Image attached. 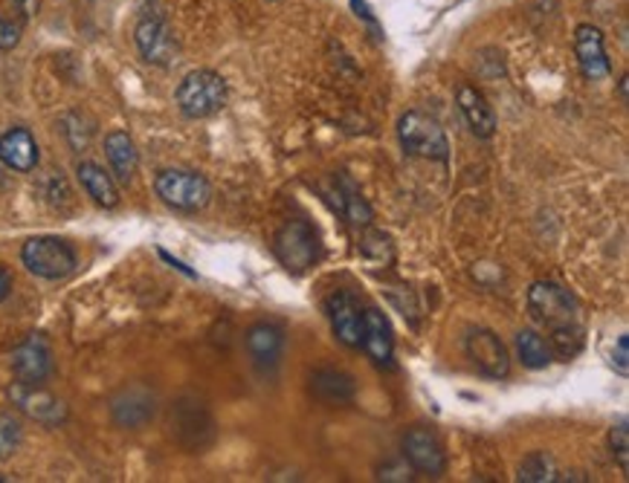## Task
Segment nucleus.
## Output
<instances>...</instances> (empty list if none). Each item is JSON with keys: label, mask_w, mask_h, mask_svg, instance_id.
<instances>
[{"label": "nucleus", "mask_w": 629, "mask_h": 483, "mask_svg": "<svg viewBox=\"0 0 629 483\" xmlns=\"http://www.w3.org/2000/svg\"><path fill=\"white\" fill-rule=\"evenodd\" d=\"M517 353H520L522 365L534 367V371L551 365L554 359L551 345L539 334H534V330H522V334L517 336Z\"/></svg>", "instance_id": "obj_22"}, {"label": "nucleus", "mask_w": 629, "mask_h": 483, "mask_svg": "<svg viewBox=\"0 0 629 483\" xmlns=\"http://www.w3.org/2000/svg\"><path fill=\"white\" fill-rule=\"evenodd\" d=\"M574 52H578L580 70H583L589 82H601V79L613 73V64H609L604 50V35H601L597 26H578V33H574Z\"/></svg>", "instance_id": "obj_12"}, {"label": "nucleus", "mask_w": 629, "mask_h": 483, "mask_svg": "<svg viewBox=\"0 0 629 483\" xmlns=\"http://www.w3.org/2000/svg\"><path fill=\"white\" fill-rule=\"evenodd\" d=\"M29 15L21 7V0H0V50H12L21 41Z\"/></svg>", "instance_id": "obj_21"}, {"label": "nucleus", "mask_w": 629, "mask_h": 483, "mask_svg": "<svg viewBox=\"0 0 629 483\" xmlns=\"http://www.w3.org/2000/svg\"><path fill=\"white\" fill-rule=\"evenodd\" d=\"M397 134H401L403 150L410 157H427L447 162L450 159V142H447L444 128L438 125V119L420 113V110H410L403 113L397 122Z\"/></svg>", "instance_id": "obj_4"}, {"label": "nucleus", "mask_w": 629, "mask_h": 483, "mask_svg": "<svg viewBox=\"0 0 629 483\" xmlns=\"http://www.w3.org/2000/svg\"><path fill=\"white\" fill-rule=\"evenodd\" d=\"M12 367L21 383L41 385L52 374V350L41 334H33L12 353Z\"/></svg>", "instance_id": "obj_11"}, {"label": "nucleus", "mask_w": 629, "mask_h": 483, "mask_svg": "<svg viewBox=\"0 0 629 483\" xmlns=\"http://www.w3.org/2000/svg\"><path fill=\"white\" fill-rule=\"evenodd\" d=\"M137 47L149 64H171L177 52V41L159 17H143L137 26Z\"/></svg>", "instance_id": "obj_13"}, {"label": "nucleus", "mask_w": 629, "mask_h": 483, "mask_svg": "<svg viewBox=\"0 0 629 483\" xmlns=\"http://www.w3.org/2000/svg\"><path fill=\"white\" fill-rule=\"evenodd\" d=\"M247 348H250L256 365H276L278 357H282V348H285V336L276 325H256L250 327L247 334Z\"/></svg>", "instance_id": "obj_20"}, {"label": "nucleus", "mask_w": 629, "mask_h": 483, "mask_svg": "<svg viewBox=\"0 0 629 483\" xmlns=\"http://www.w3.org/2000/svg\"><path fill=\"white\" fill-rule=\"evenodd\" d=\"M520 481L525 483H551L560 481L557 463L548 451H531L529 458L520 463Z\"/></svg>", "instance_id": "obj_23"}, {"label": "nucleus", "mask_w": 629, "mask_h": 483, "mask_svg": "<svg viewBox=\"0 0 629 483\" xmlns=\"http://www.w3.org/2000/svg\"><path fill=\"white\" fill-rule=\"evenodd\" d=\"M9 400L15 402L26 416H33L35 423L59 425L68 420L64 402L56 400L50 391H44L41 385L21 383V379H17V383H12V388H9Z\"/></svg>", "instance_id": "obj_8"}, {"label": "nucleus", "mask_w": 629, "mask_h": 483, "mask_svg": "<svg viewBox=\"0 0 629 483\" xmlns=\"http://www.w3.org/2000/svg\"><path fill=\"white\" fill-rule=\"evenodd\" d=\"M21 261L24 267L38 278H47V281H59V278H68L73 269H76V252L68 241L61 238H29L21 250Z\"/></svg>", "instance_id": "obj_5"}, {"label": "nucleus", "mask_w": 629, "mask_h": 483, "mask_svg": "<svg viewBox=\"0 0 629 483\" xmlns=\"http://www.w3.org/2000/svg\"><path fill=\"white\" fill-rule=\"evenodd\" d=\"M21 7H24L26 15L33 17L35 12H38V7H41V0H21Z\"/></svg>", "instance_id": "obj_29"}, {"label": "nucleus", "mask_w": 629, "mask_h": 483, "mask_svg": "<svg viewBox=\"0 0 629 483\" xmlns=\"http://www.w3.org/2000/svg\"><path fill=\"white\" fill-rule=\"evenodd\" d=\"M317 252V232L308 224H302V220H290L276 234V255L290 273H305L308 267H313Z\"/></svg>", "instance_id": "obj_6"}, {"label": "nucleus", "mask_w": 629, "mask_h": 483, "mask_svg": "<svg viewBox=\"0 0 629 483\" xmlns=\"http://www.w3.org/2000/svg\"><path fill=\"white\" fill-rule=\"evenodd\" d=\"M467 357H471L473 365L482 371L490 379H505L508 371H511V357H508V348L502 345V339L490 330H473L467 336Z\"/></svg>", "instance_id": "obj_9"}, {"label": "nucleus", "mask_w": 629, "mask_h": 483, "mask_svg": "<svg viewBox=\"0 0 629 483\" xmlns=\"http://www.w3.org/2000/svg\"><path fill=\"white\" fill-rule=\"evenodd\" d=\"M529 313L551 334V350L566 359L578 353L583 345V318L569 290L554 281H537L529 290Z\"/></svg>", "instance_id": "obj_1"}, {"label": "nucleus", "mask_w": 629, "mask_h": 483, "mask_svg": "<svg viewBox=\"0 0 629 483\" xmlns=\"http://www.w3.org/2000/svg\"><path fill=\"white\" fill-rule=\"evenodd\" d=\"M403 458L410 460L412 469H418L424 475H444L447 451L444 443L438 440L436 432H429L424 425H415L403 437Z\"/></svg>", "instance_id": "obj_7"}, {"label": "nucleus", "mask_w": 629, "mask_h": 483, "mask_svg": "<svg viewBox=\"0 0 629 483\" xmlns=\"http://www.w3.org/2000/svg\"><path fill=\"white\" fill-rule=\"evenodd\" d=\"M459 108H462L464 119H467V125H471L473 134L482 136V140L494 136L496 113L476 87H471V84H462V87H459Z\"/></svg>", "instance_id": "obj_16"}, {"label": "nucleus", "mask_w": 629, "mask_h": 483, "mask_svg": "<svg viewBox=\"0 0 629 483\" xmlns=\"http://www.w3.org/2000/svg\"><path fill=\"white\" fill-rule=\"evenodd\" d=\"M105 157H108L114 174H117L122 183H128V180L137 174L140 154H137L134 140H131L126 131H114V134L105 136Z\"/></svg>", "instance_id": "obj_18"}, {"label": "nucleus", "mask_w": 629, "mask_h": 483, "mask_svg": "<svg viewBox=\"0 0 629 483\" xmlns=\"http://www.w3.org/2000/svg\"><path fill=\"white\" fill-rule=\"evenodd\" d=\"M629 339L627 336H621V339H618V348H615V353H613V365L618 367V374L621 376H627L629 374Z\"/></svg>", "instance_id": "obj_26"}, {"label": "nucleus", "mask_w": 629, "mask_h": 483, "mask_svg": "<svg viewBox=\"0 0 629 483\" xmlns=\"http://www.w3.org/2000/svg\"><path fill=\"white\" fill-rule=\"evenodd\" d=\"M177 105L189 119H206L227 105V82L212 70H194L177 87Z\"/></svg>", "instance_id": "obj_3"}, {"label": "nucleus", "mask_w": 629, "mask_h": 483, "mask_svg": "<svg viewBox=\"0 0 629 483\" xmlns=\"http://www.w3.org/2000/svg\"><path fill=\"white\" fill-rule=\"evenodd\" d=\"M0 162L15 171H33L38 166V142L26 128H12L0 136Z\"/></svg>", "instance_id": "obj_15"}, {"label": "nucleus", "mask_w": 629, "mask_h": 483, "mask_svg": "<svg viewBox=\"0 0 629 483\" xmlns=\"http://www.w3.org/2000/svg\"><path fill=\"white\" fill-rule=\"evenodd\" d=\"M366 353H369L378 365H389L392 362V350H394V339H392V325L389 318L380 313L378 307H366L363 310V345Z\"/></svg>", "instance_id": "obj_14"}, {"label": "nucleus", "mask_w": 629, "mask_h": 483, "mask_svg": "<svg viewBox=\"0 0 629 483\" xmlns=\"http://www.w3.org/2000/svg\"><path fill=\"white\" fill-rule=\"evenodd\" d=\"M154 192L166 206L177 212H198L212 201L210 180L198 171H186V168H166L159 171L154 180Z\"/></svg>", "instance_id": "obj_2"}, {"label": "nucleus", "mask_w": 629, "mask_h": 483, "mask_svg": "<svg viewBox=\"0 0 629 483\" xmlns=\"http://www.w3.org/2000/svg\"><path fill=\"white\" fill-rule=\"evenodd\" d=\"M352 7L357 9V15L363 17V21H369L371 26H375V33L380 35V29H378V21H375V15H371V9H369V3L366 0H352Z\"/></svg>", "instance_id": "obj_27"}, {"label": "nucleus", "mask_w": 629, "mask_h": 483, "mask_svg": "<svg viewBox=\"0 0 629 483\" xmlns=\"http://www.w3.org/2000/svg\"><path fill=\"white\" fill-rule=\"evenodd\" d=\"M9 292H12V276H9L7 269L0 267V301H7Z\"/></svg>", "instance_id": "obj_28"}, {"label": "nucleus", "mask_w": 629, "mask_h": 483, "mask_svg": "<svg viewBox=\"0 0 629 483\" xmlns=\"http://www.w3.org/2000/svg\"><path fill=\"white\" fill-rule=\"evenodd\" d=\"M621 101L627 105V75L621 79Z\"/></svg>", "instance_id": "obj_30"}, {"label": "nucleus", "mask_w": 629, "mask_h": 483, "mask_svg": "<svg viewBox=\"0 0 629 483\" xmlns=\"http://www.w3.org/2000/svg\"><path fill=\"white\" fill-rule=\"evenodd\" d=\"M328 318H331V327H334L336 339L348 348H360L363 345V307L360 301L354 299L352 292H334L331 299L325 301Z\"/></svg>", "instance_id": "obj_10"}, {"label": "nucleus", "mask_w": 629, "mask_h": 483, "mask_svg": "<svg viewBox=\"0 0 629 483\" xmlns=\"http://www.w3.org/2000/svg\"><path fill=\"white\" fill-rule=\"evenodd\" d=\"M79 183L84 185V192L91 194L93 203H99L105 208H114L119 203V192L114 177L96 162H79Z\"/></svg>", "instance_id": "obj_19"}, {"label": "nucleus", "mask_w": 629, "mask_h": 483, "mask_svg": "<svg viewBox=\"0 0 629 483\" xmlns=\"http://www.w3.org/2000/svg\"><path fill=\"white\" fill-rule=\"evenodd\" d=\"M311 391L317 394L319 400L325 402V406H345V402L354 400V391H357V385L348 374L343 371H317L311 376Z\"/></svg>", "instance_id": "obj_17"}, {"label": "nucleus", "mask_w": 629, "mask_h": 483, "mask_svg": "<svg viewBox=\"0 0 629 483\" xmlns=\"http://www.w3.org/2000/svg\"><path fill=\"white\" fill-rule=\"evenodd\" d=\"M21 440H24V432H21V423L15 416L0 414V460H9L21 449Z\"/></svg>", "instance_id": "obj_24"}, {"label": "nucleus", "mask_w": 629, "mask_h": 483, "mask_svg": "<svg viewBox=\"0 0 629 483\" xmlns=\"http://www.w3.org/2000/svg\"><path fill=\"white\" fill-rule=\"evenodd\" d=\"M0 481H3V478H0Z\"/></svg>", "instance_id": "obj_31"}, {"label": "nucleus", "mask_w": 629, "mask_h": 483, "mask_svg": "<svg viewBox=\"0 0 629 483\" xmlns=\"http://www.w3.org/2000/svg\"><path fill=\"white\" fill-rule=\"evenodd\" d=\"M609 446H613V455L621 463V472L629 475V425L627 420H621L618 425H613V432H609Z\"/></svg>", "instance_id": "obj_25"}]
</instances>
